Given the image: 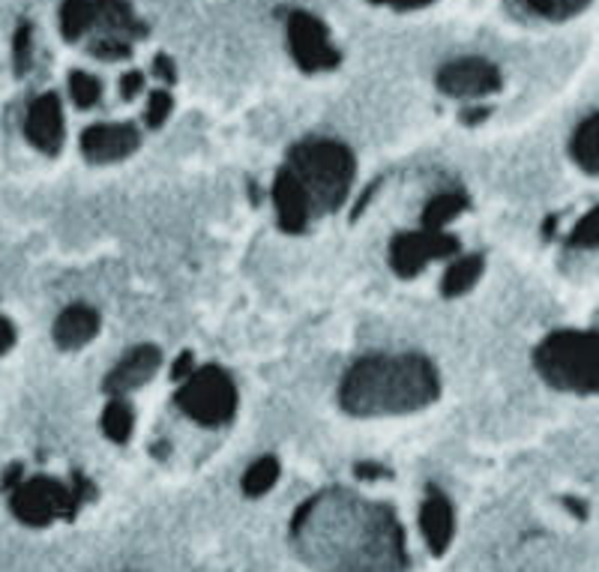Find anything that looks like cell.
I'll return each mask as SVG.
<instances>
[{"label": "cell", "mask_w": 599, "mask_h": 572, "mask_svg": "<svg viewBox=\"0 0 599 572\" xmlns=\"http://www.w3.org/2000/svg\"><path fill=\"white\" fill-rule=\"evenodd\" d=\"M297 542L303 552L335 572H399L402 531L386 507L330 492L309 501L295 519Z\"/></svg>", "instance_id": "6da1fadb"}, {"label": "cell", "mask_w": 599, "mask_h": 572, "mask_svg": "<svg viewBox=\"0 0 599 572\" xmlns=\"http://www.w3.org/2000/svg\"><path fill=\"white\" fill-rule=\"evenodd\" d=\"M441 381L435 366L420 354H375L348 369L342 408L354 417L411 413L437 399Z\"/></svg>", "instance_id": "7a4b0ae2"}, {"label": "cell", "mask_w": 599, "mask_h": 572, "mask_svg": "<svg viewBox=\"0 0 599 572\" xmlns=\"http://www.w3.org/2000/svg\"><path fill=\"white\" fill-rule=\"evenodd\" d=\"M285 168L306 192L309 213H333L348 198L354 181V156L345 144L330 139L297 141Z\"/></svg>", "instance_id": "3957f363"}, {"label": "cell", "mask_w": 599, "mask_h": 572, "mask_svg": "<svg viewBox=\"0 0 599 572\" xmlns=\"http://www.w3.org/2000/svg\"><path fill=\"white\" fill-rule=\"evenodd\" d=\"M537 371L555 390L597 392L599 387V341L597 333L560 330L551 333L534 354Z\"/></svg>", "instance_id": "277c9868"}, {"label": "cell", "mask_w": 599, "mask_h": 572, "mask_svg": "<svg viewBox=\"0 0 599 572\" xmlns=\"http://www.w3.org/2000/svg\"><path fill=\"white\" fill-rule=\"evenodd\" d=\"M177 405L202 426H225L237 408V390L228 371L219 366H204L195 369L177 392Z\"/></svg>", "instance_id": "5b68a950"}, {"label": "cell", "mask_w": 599, "mask_h": 572, "mask_svg": "<svg viewBox=\"0 0 599 572\" xmlns=\"http://www.w3.org/2000/svg\"><path fill=\"white\" fill-rule=\"evenodd\" d=\"M79 503H82V492L72 494L51 477H37V480L24 482L16 492L12 510L24 524L42 528V524L54 522V519H70Z\"/></svg>", "instance_id": "8992f818"}, {"label": "cell", "mask_w": 599, "mask_h": 572, "mask_svg": "<svg viewBox=\"0 0 599 572\" xmlns=\"http://www.w3.org/2000/svg\"><path fill=\"white\" fill-rule=\"evenodd\" d=\"M288 45H291V54L300 63V70L306 72H327L342 61L327 37L324 24L309 12L297 10L288 16Z\"/></svg>", "instance_id": "52a82bcc"}, {"label": "cell", "mask_w": 599, "mask_h": 572, "mask_svg": "<svg viewBox=\"0 0 599 572\" xmlns=\"http://www.w3.org/2000/svg\"><path fill=\"white\" fill-rule=\"evenodd\" d=\"M456 252L458 241L453 234L423 228V232H407L393 237V243H390V264H393V270H396L402 279H411V276L423 270L432 258H450V255H456Z\"/></svg>", "instance_id": "ba28073f"}, {"label": "cell", "mask_w": 599, "mask_h": 572, "mask_svg": "<svg viewBox=\"0 0 599 572\" xmlns=\"http://www.w3.org/2000/svg\"><path fill=\"white\" fill-rule=\"evenodd\" d=\"M437 88L447 96L458 100H474V96H486L500 88L498 67H492L483 58H458V61L441 67L437 72Z\"/></svg>", "instance_id": "9c48e42d"}, {"label": "cell", "mask_w": 599, "mask_h": 572, "mask_svg": "<svg viewBox=\"0 0 599 572\" xmlns=\"http://www.w3.org/2000/svg\"><path fill=\"white\" fill-rule=\"evenodd\" d=\"M138 147V130L133 123H96L82 135V153L91 162H121Z\"/></svg>", "instance_id": "30bf717a"}, {"label": "cell", "mask_w": 599, "mask_h": 572, "mask_svg": "<svg viewBox=\"0 0 599 572\" xmlns=\"http://www.w3.org/2000/svg\"><path fill=\"white\" fill-rule=\"evenodd\" d=\"M24 132L31 139L33 147H40L42 153H58L63 141V111L58 93H42L31 102L28 109V121H24Z\"/></svg>", "instance_id": "8fae6325"}, {"label": "cell", "mask_w": 599, "mask_h": 572, "mask_svg": "<svg viewBox=\"0 0 599 572\" xmlns=\"http://www.w3.org/2000/svg\"><path fill=\"white\" fill-rule=\"evenodd\" d=\"M159 362H163V354L153 345H138L133 351L126 354L121 360V366L105 378V392L112 396H123V392L138 390L144 384L151 381L153 375L159 371Z\"/></svg>", "instance_id": "7c38bea8"}, {"label": "cell", "mask_w": 599, "mask_h": 572, "mask_svg": "<svg viewBox=\"0 0 599 572\" xmlns=\"http://www.w3.org/2000/svg\"><path fill=\"white\" fill-rule=\"evenodd\" d=\"M273 202L279 211V228L288 234L306 232V222H309V202H306V192L300 190V183L295 181V174L282 168L276 174L273 183Z\"/></svg>", "instance_id": "4fadbf2b"}, {"label": "cell", "mask_w": 599, "mask_h": 572, "mask_svg": "<svg viewBox=\"0 0 599 572\" xmlns=\"http://www.w3.org/2000/svg\"><path fill=\"white\" fill-rule=\"evenodd\" d=\"M96 333H100V315L91 306L75 303L70 309H63L61 318L54 321V345L61 351H79Z\"/></svg>", "instance_id": "5bb4252c"}, {"label": "cell", "mask_w": 599, "mask_h": 572, "mask_svg": "<svg viewBox=\"0 0 599 572\" xmlns=\"http://www.w3.org/2000/svg\"><path fill=\"white\" fill-rule=\"evenodd\" d=\"M93 3V28H100L102 37H117V40H135L144 37L147 28L135 19V12L130 10L126 0H91Z\"/></svg>", "instance_id": "9a60e30c"}, {"label": "cell", "mask_w": 599, "mask_h": 572, "mask_svg": "<svg viewBox=\"0 0 599 572\" xmlns=\"http://www.w3.org/2000/svg\"><path fill=\"white\" fill-rule=\"evenodd\" d=\"M420 524H423V537H426L428 549L435 554L444 552L450 545V537H453V510H450V501L437 492L435 486H428L426 503H423V512H420Z\"/></svg>", "instance_id": "2e32d148"}, {"label": "cell", "mask_w": 599, "mask_h": 572, "mask_svg": "<svg viewBox=\"0 0 599 572\" xmlns=\"http://www.w3.org/2000/svg\"><path fill=\"white\" fill-rule=\"evenodd\" d=\"M569 151H572V160L579 162L581 168L588 171V174H597L599 171V118L597 114H590L588 121H581V126L576 130V135H572Z\"/></svg>", "instance_id": "e0dca14e"}, {"label": "cell", "mask_w": 599, "mask_h": 572, "mask_svg": "<svg viewBox=\"0 0 599 572\" xmlns=\"http://www.w3.org/2000/svg\"><path fill=\"white\" fill-rule=\"evenodd\" d=\"M462 211H467V198L462 192H444V195H435L432 202L426 204L423 211V222L432 232H441L447 222H453Z\"/></svg>", "instance_id": "ac0fdd59"}, {"label": "cell", "mask_w": 599, "mask_h": 572, "mask_svg": "<svg viewBox=\"0 0 599 572\" xmlns=\"http://www.w3.org/2000/svg\"><path fill=\"white\" fill-rule=\"evenodd\" d=\"M479 273H483V258H479V255H467V258H462V262L450 267L441 292H444V297H458V294L471 292V288L477 285Z\"/></svg>", "instance_id": "d6986e66"}, {"label": "cell", "mask_w": 599, "mask_h": 572, "mask_svg": "<svg viewBox=\"0 0 599 572\" xmlns=\"http://www.w3.org/2000/svg\"><path fill=\"white\" fill-rule=\"evenodd\" d=\"M93 24V3L91 0H63L61 7V33L63 40H82Z\"/></svg>", "instance_id": "ffe728a7"}, {"label": "cell", "mask_w": 599, "mask_h": 572, "mask_svg": "<svg viewBox=\"0 0 599 572\" xmlns=\"http://www.w3.org/2000/svg\"><path fill=\"white\" fill-rule=\"evenodd\" d=\"M534 16L549 21H564L579 16L581 10H588L590 0H521Z\"/></svg>", "instance_id": "44dd1931"}, {"label": "cell", "mask_w": 599, "mask_h": 572, "mask_svg": "<svg viewBox=\"0 0 599 572\" xmlns=\"http://www.w3.org/2000/svg\"><path fill=\"white\" fill-rule=\"evenodd\" d=\"M102 429H105V435H109L114 443H123L130 438V432H133V411H130L121 399H114V402L105 405Z\"/></svg>", "instance_id": "7402d4cb"}, {"label": "cell", "mask_w": 599, "mask_h": 572, "mask_svg": "<svg viewBox=\"0 0 599 572\" xmlns=\"http://www.w3.org/2000/svg\"><path fill=\"white\" fill-rule=\"evenodd\" d=\"M276 477H279V462H276L273 456H265V459H258V462L246 471V480H244V489L246 494H252V498H258V494H265L273 489Z\"/></svg>", "instance_id": "603a6c76"}, {"label": "cell", "mask_w": 599, "mask_h": 572, "mask_svg": "<svg viewBox=\"0 0 599 572\" xmlns=\"http://www.w3.org/2000/svg\"><path fill=\"white\" fill-rule=\"evenodd\" d=\"M70 96L75 100L79 109H93L102 96V84L100 79H93L87 72H72L70 75Z\"/></svg>", "instance_id": "cb8c5ba5"}, {"label": "cell", "mask_w": 599, "mask_h": 572, "mask_svg": "<svg viewBox=\"0 0 599 572\" xmlns=\"http://www.w3.org/2000/svg\"><path fill=\"white\" fill-rule=\"evenodd\" d=\"M91 54L93 58H100V61H126L130 54H133V42L126 40H117V37H96V40H91Z\"/></svg>", "instance_id": "d4e9b609"}, {"label": "cell", "mask_w": 599, "mask_h": 572, "mask_svg": "<svg viewBox=\"0 0 599 572\" xmlns=\"http://www.w3.org/2000/svg\"><path fill=\"white\" fill-rule=\"evenodd\" d=\"M599 241V213L590 211L588 216H581L579 225L572 228L569 234V246H576V249H593Z\"/></svg>", "instance_id": "484cf974"}, {"label": "cell", "mask_w": 599, "mask_h": 572, "mask_svg": "<svg viewBox=\"0 0 599 572\" xmlns=\"http://www.w3.org/2000/svg\"><path fill=\"white\" fill-rule=\"evenodd\" d=\"M31 49H33V31L31 24H21L16 40H12V61H16V72L24 75L31 67Z\"/></svg>", "instance_id": "4316f807"}, {"label": "cell", "mask_w": 599, "mask_h": 572, "mask_svg": "<svg viewBox=\"0 0 599 572\" xmlns=\"http://www.w3.org/2000/svg\"><path fill=\"white\" fill-rule=\"evenodd\" d=\"M174 109V100L168 91H156L147 102V126H163Z\"/></svg>", "instance_id": "83f0119b"}, {"label": "cell", "mask_w": 599, "mask_h": 572, "mask_svg": "<svg viewBox=\"0 0 599 572\" xmlns=\"http://www.w3.org/2000/svg\"><path fill=\"white\" fill-rule=\"evenodd\" d=\"M142 88H144V72L133 70V72H126V75L121 79V96H123V100H133L135 93L142 91Z\"/></svg>", "instance_id": "f1b7e54d"}, {"label": "cell", "mask_w": 599, "mask_h": 572, "mask_svg": "<svg viewBox=\"0 0 599 572\" xmlns=\"http://www.w3.org/2000/svg\"><path fill=\"white\" fill-rule=\"evenodd\" d=\"M153 70H156V75H159V79L168 81V84L177 79V70H174V61L168 58V54H156V58H153Z\"/></svg>", "instance_id": "f546056e"}, {"label": "cell", "mask_w": 599, "mask_h": 572, "mask_svg": "<svg viewBox=\"0 0 599 572\" xmlns=\"http://www.w3.org/2000/svg\"><path fill=\"white\" fill-rule=\"evenodd\" d=\"M12 345H16V327H12L10 318L0 315V357L10 351Z\"/></svg>", "instance_id": "4dcf8cb0"}, {"label": "cell", "mask_w": 599, "mask_h": 572, "mask_svg": "<svg viewBox=\"0 0 599 572\" xmlns=\"http://www.w3.org/2000/svg\"><path fill=\"white\" fill-rule=\"evenodd\" d=\"M193 354L186 351V354H180V357H177V362H174V369H172V378L174 381H186V378H189V375H193Z\"/></svg>", "instance_id": "1f68e13d"}, {"label": "cell", "mask_w": 599, "mask_h": 572, "mask_svg": "<svg viewBox=\"0 0 599 572\" xmlns=\"http://www.w3.org/2000/svg\"><path fill=\"white\" fill-rule=\"evenodd\" d=\"M372 3H384V7H396V10H416V7H426L432 0H372Z\"/></svg>", "instance_id": "d6a6232c"}, {"label": "cell", "mask_w": 599, "mask_h": 572, "mask_svg": "<svg viewBox=\"0 0 599 572\" xmlns=\"http://www.w3.org/2000/svg\"><path fill=\"white\" fill-rule=\"evenodd\" d=\"M357 477H363V480H372V477H386V471L381 468V464L363 462V464H357Z\"/></svg>", "instance_id": "836d02e7"}, {"label": "cell", "mask_w": 599, "mask_h": 572, "mask_svg": "<svg viewBox=\"0 0 599 572\" xmlns=\"http://www.w3.org/2000/svg\"><path fill=\"white\" fill-rule=\"evenodd\" d=\"M488 114H492V109H486V105H483V109H467V111H462V121L479 123L483 118H488Z\"/></svg>", "instance_id": "e575fe53"}]
</instances>
